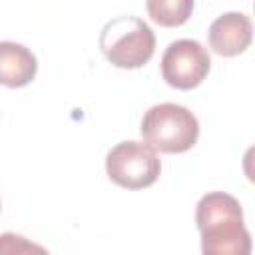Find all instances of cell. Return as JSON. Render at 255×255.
Wrapping results in <instances>:
<instances>
[{"instance_id": "6da1fadb", "label": "cell", "mask_w": 255, "mask_h": 255, "mask_svg": "<svg viewBox=\"0 0 255 255\" xmlns=\"http://www.w3.org/2000/svg\"><path fill=\"white\" fill-rule=\"evenodd\" d=\"M195 223L205 255L251 253V237L243 223V209L233 195L223 191L203 195L195 209Z\"/></svg>"}, {"instance_id": "8992f818", "label": "cell", "mask_w": 255, "mask_h": 255, "mask_svg": "<svg viewBox=\"0 0 255 255\" xmlns=\"http://www.w3.org/2000/svg\"><path fill=\"white\" fill-rule=\"evenodd\" d=\"M253 26L249 16L241 12H227L215 18L209 26V46L215 54L231 58L245 52L251 44Z\"/></svg>"}, {"instance_id": "52a82bcc", "label": "cell", "mask_w": 255, "mask_h": 255, "mask_svg": "<svg viewBox=\"0 0 255 255\" xmlns=\"http://www.w3.org/2000/svg\"><path fill=\"white\" fill-rule=\"evenodd\" d=\"M38 72L36 56L22 44L0 42V84L6 88L28 86Z\"/></svg>"}, {"instance_id": "9c48e42d", "label": "cell", "mask_w": 255, "mask_h": 255, "mask_svg": "<svg viewBox=\"0 0 255 255\" xmlns=\"http://www.w3.org/2000/svg\"><path fill=\"white\" fill-rule=\"evenodd\" d=\"M0 253H46L44 247L30 243L22 235L16 233H2L0 235Z\"/></svg>"}, {"instance_id": "277c9868", "label": "cell", "mask_w": 255, "mask_h": 255, "mask_svg": "<svg viewBox=\"0 0 255 255\" xmlns=\"http://www.w3.org/2000/svg\"><path fill=\"white\" fill-rule=\"evenodd\" d=\"M161 161L153 147L143 141H122L106 155L108 177L126 189H143L157 181Z\"/></svg>"}, {"instance_id": "ba28073f", "label": "cell", "mask_w": 255, "mask_h": 255, "mask_svg": "<svg viewBox=\"0 0 255 255\" xmlns=\"http://www.w3.org/2000/svg\"><path fill=\"white\" fill-rule=\"evenodd\" d=\"M149 18L165 28L181 26L193 12V0H145Z\"/></svg>"}, {"instance_id": "5b68a950", "label": "cell", "mask_w": 255, "mask_h": 255, "mask_svg": "<svg viewBox=\"0 0 255 255\" xmlns=\"http://www.w3.org/2000/svg\"><path fill=\"white\" fill-rule=\"evenodd\" d=\"M211 60L197 40H175L161 56V76L177 90L197 88L209 74Z\"/></svg>"}, {"instance_id": "3957f363", "label": "cell", "mask_w": 255, "mask_h": 255, "mask_svg": "<svg viewBox=\"0 0 255 255\" xmlns=\"http://www.w3.org/2000/svg\"><path fill=\"white\" fill-rule=\"evenodd\" d=\"M100 48L106 60L116 68L133 70L151 60L155 52V36L141 18L118 16L102 28Z\"/></svg>"}, {"instance_id": "7a4b0ae2", "label": "cell", "mask_w": 255, "mask_h": 255, "mask_svg": "<svg viewBox=\"0 0 255 255\" xmlns=\"http://www.w3.org/2000/svg\"><path fill=\"white\" fill-rule=\"evenodd\" d=\"M143 141L161 153H183L191 149L199 137L197 118L179 104L151 106L141 120Z\"/></svg>"}]
</instances>
